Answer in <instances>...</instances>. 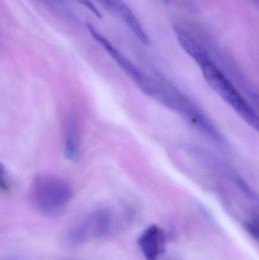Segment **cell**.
I'll use <instances>...</instances> for the list:
<instances>
[{
	"label": "cell",
	"mask_w": 259,
	"mask_h": 260,
	"mask_svg": "<svg viewBox=\"0 0 259 260\" xmlns=\"http://www.w3.org/2000/svg\"><path fill=\"white\" fill-rule=\"evenodd\" d=\"M71 184L54 174H40L30 187V201L35 210L47 216H55L65 210L72 198Z\"/></svg>",
	"instance_id": "6da1fadb"
},
{
	"label": "cell",
	"mask_w": 259,
	"mask_h": 260,
	"mask_svg": "<svg viewBox=\"0 0 259 260\" xmlns=\"http://www.w3.org/2000/svg\"><path fill=\"white\" fill-rule=\"evenodd\" d=\"M209 86L225 101L248 125L259 133V114L239 93L232 82L220 71L212 59L199 66Z\"/></svg>",
	"instance_id": "7a4b0ae2"
},
{
	"label": "cell",
	"mask_w": 259,
	"mask_h": 260,
	"mask_svg": "<svg viewBox=\"0 0 259 260\" xmlns=\"http://www.w3.org/2000/svg\"><path fill=\"white\" fill-rule=\"evenodd\" d=\"M114 214L106 208L96 209L70 229L67 240L73 246L82 245L93 240L111 235L115 229Z\"/></svg>",
	"instance_id": "3957f363"
},
{
	"label": "cell",
	"mask_w": 259,
	"mask_h": 260,
	"mask_svg": "<svg viewBox=\"0 0 259 260\" xmlns=\"http://www.w3.org/2000/svg\"><path fill=\"white\" fill-rule=\"evenodd\" d=\"M88 31L93 38L107 52L108 54L118 64L119 67L129 76L135 80V83L138 85L141 91L146 86L149 77L141 70H138L129 59L123 53H120L102 34H100L94 26L88 23L87 24Z\"/></svg>",
	"instance_id": "277c9868"
},
{
	"label": "cell",
	"mask_w": 259,
	"mask_h": 260,
	"mask_svg": "<svg viewBox=\"0 0 259 260\" xmlns=\"http://www.w3.org/2000/svg\"><path fill=\"white\" fill-rule=\"evenodd\" d=\"M138 244L145 260H158L165 251L167 237L164 229L152 224L140 235Z\"/></svg>",
	"instance_id": "5b68a950"
},
{
	"label": "cell",
	"mask_w": 259,
	"mask_h": 260,
	"mask_svg": "<svg viewBox=\"0 0 259 260\" xmlns=\"http://www.w3.org/2000/svg\"><path fill=\"white\" fill-rule=\"evenodd\" d=\"M106 9L114 12L123 20L131 31L144 44H149V38L141 21L133 11L123 0H99Z\"/></svg>",
	"instance_id": "8992f818"
},
{
	"label": "cell",
	"mask_w": 259,
	"mask_h": 260,
	"mask_svg": "<svg viewBox=\"0 0 259 260\" xmlns=\"http://www.w3.org/2000/svg\"><path fill=\"white\" fill-rule=\"evenodd\" d=\"M80 149L78 118L75 114H71L65 126L64 154L68 160L76 161L80 155Z\"/></svg>",
	"instance_id": "52a82bcc"
},
{
	"label": "cell",
	"mask_w": 259,
	"mask_h": 260,
	"mask_svg": "<svg viewBox=\"0 0 259 260\" xmlns=\"http://www.w3.org/2000/svg\"><path fill=\"white\" fill-rule=\"evenodd\" d=\"M41 3L49 6L50 9H54L56 12H62L63 15L68 16L70 15L68 13V8L66 6L65 0H39Z\"/></svg>",
	"instance_id": "ba28073f"
},
{
	"label": "cell",
	"mask_w": 259,
	"mask_h": 260,
	"mask_svg": "<svg viewBox=\"0 0 259 260\" xmlns=\"http://www.w3.org/2000/svg\"><path fill=\"white\" fill-rule=\"evenodd\" d=\"M246 230L252 238L259 241V216L254 217L246 221Z\"/></svg>",
	"instance_id": "9c48e42d"
},
{
	"label": "cell",
	"mask_w": 259,
	"mask_h": 260,
	"mask_svg": "<svg viewBox=\"0 0 259 260\" xmlns=\"http://www.w3.org/2000/svg\"><path fill=\"white\" fill-rule=\"evenodd\" d=\"M77 3H79V4L83 6L84 7L87 8L88 10L91 11L96 17H97L98 18H102V15L100 13L99 9L96 7L95 5L94 4L91 0H76Z\"/></svg>",
	"instance_id": "30bf717a"
}]
</instances>
